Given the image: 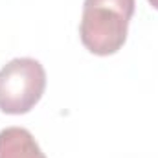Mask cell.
Returning a JSON list of instances; mask_svg holds the SVG:
<instances>
[{
  "instance_id": "1",
  "label": "cell",
  "mask_w": 158,
  "mask_h": 158,
  "mask_svg": "<svg viewBox=\"0 0 158 158\" xmlns=\"http://www.w3.org/2000/svg\"><path fill=\"white\" fill-rule=\"evenodd\" d=\"M134 0H85L79 24L83 46L99 57L112 55L127 40Z\"/></svg>"
},
{
  "instance_id": "2",
  "label": "cell",
  "mask_w": 158,
  "mask_h": 158,
  "mask_svg": "<svg viewBox=\"0 0 158 158\" xmlns=\"http://www.w3.org/2000/svg\"><path fill=\"white\" fill-rule=\"evenodd\" d=\"M46 88V72L37 59L17 57L0 68V110L20 116L40 101Z\"/></svg>"
},
{
  "instance_id": "3",
  "label": "cell",
  "mask_w": 158,
  "mask_h": 158,
  "mask_svg": "<svg viewBox=\"0 0 158 158\" xmlns=\"http://www.w3.org/2000/svg\"><path fill=\"white\" fill-rule=\"evenodd\" d=\"M0 158H46L33 134L24 127L0 131Z\"/></svg>"
},
{
  "instance_id": "4",
  "label": "cell",
  "mask_w": 158,
  "mask_h": 158,
  "mask_svg": "<svg viewBox=\"0 0 158 158\" xmlns=\"http://www.w3.org/2000/svg\"><path fill=\"white\" fill-rule=\"evenodd\" d=\"M147 2H149V4H151L155 9H158V0H147Z\"/></svg>"
}]
</instances>
